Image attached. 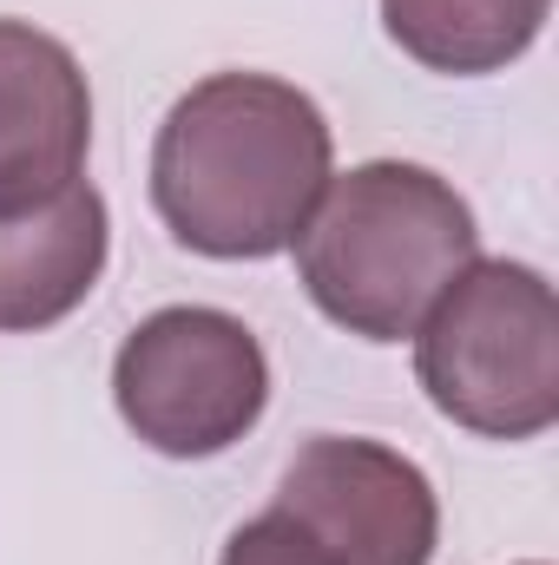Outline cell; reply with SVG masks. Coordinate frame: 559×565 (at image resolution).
<instances>
[{
	"label": "cell",
	"instance_id": "8992f818",
	"mask_svg": "<svg viewBox=\"0 0 559 565\" xmlns=\"http://www.w3.org/2000/svg\"><path fill=\"white\" fill-rule=\"evenodd\" d=\"M93 86L66 40L0 20V217H20L86 178Z\"/></svg>",
	"mask_w": 559,
	"mask_h": 565
},
{
	"label": "cell",
	"instance_id": "9c48e42d",
	"mask_svg": "<svg viewBox=\"0 0 559 565\" xmlns=\"http://www.w3.org/2000/svg\"><path fill=\"white\" fill-rule=\"evenodd\" d=\"M218 565H329L283 513H257V520H244L231 540H224V553H218Z\"/></svg>",
	"mask_w": 559,
	"mask_h": 565
},
{
	"label": "cell",
	"instance_id": "5b68a950",
	"mask_svg": "<svg viewBox=\"0 0 559 565\" xmlns=\"http://www.w3.org/2000/svg\"><path fill=\"white\" fill-rule=\"evenodd\" d=\"M283 513L329 565H434L441 500L409 454L369 434H316L277 473Z\"/></svg>",
	"mask_w": 559,
	"mask_h": 565
},
{
	"label": "cell",
	"instance_id": "6da1fadb",
	"mask_svg": "<svg viewBox=\"0 0 559 565\" xmlns=\"http://www.w3.org/2000/svg\"><path fill=\"white\" fill-rule=\"evenodd\" d=\"M336 178L323 106L277 73H211L151 139V211L211 264L283 257Z\"/></svg>",
	"mask_w": 559,
	"mask_h": 565
},
{
	"label": "cell",
	"instance_id": "ba28073f",
	"mask_svg": "<svg viewBox=\"0 0 559 565\" xmlns=\"http://www.w3.org/2000/svg\"><path fill=\"white\" fill-rule=\"evenodd\" d=\"M553 0H382L389 40L447 79H481L507 73L514 60L534 53Z\"/></svg>",
	"mask_w": 559,
	"mask_h": 565
},
{
	"label": "cell",
	"instance_id": "52a82bcc",
	"mask_svg": "<svg viewBox=\"0 0 559 565\" xmlns=\"http://www.w3.org/2000/svg\"><path fill=\"white\" fill-rule=\"evenodd\" d=\"M106 257H113V217L86 178L20 217H0V329L40 335L66 322L99 289Z\"/></svg>",
	"mask_w": 559,
	"mask_h": 565
},
{
	"label": "cell",
	"instance_id": "3957f363",
	"mask_svg": "<svg viewBox=\"0 0 559 565\" xmlns=\"http://www.w3.org/2000/svg\"><path fill=\"white\" fill-rule=\"evenodd\" d=\"M409 342L441 422L481 440H540L559 422V302L534 264L474 257Z\"/></svg>",
	"mask_w": 559,
	"mask_h": 565
},
{
	"label": "cell",
	"instance_id": "7a4b0ae2",
	"mask_svg": "<svg viewBox=\"0 0 559 565\" xmlns=\"http://www.w3.org/2000/svg\"><path fill=\"white\" fill-rule=\"evenodd\" d=\"M289 250L309 302L336 329L362 342H409L441 289L481 257V224L441 171L369 158L323 184Z\"/></svg>",
	"mask_w": 559,
	"mask_h": 565
},
{
	"label": "cell",
	"instance_id": "277c9868",
	"mask_svg": "<svg viewBox=\"0 0 559 565\" xmlns=\"http://www.w3.org/2000/svg\"><path fill=\"white\" fill-rule=\"evenodd\" d=\"M113 408L165 460H211L271 408V355L231 309H151L113 355Z\"/></svg>",
	"mask_w": 559,
	"mask_h": 565
}]
</instances>
